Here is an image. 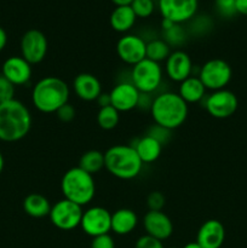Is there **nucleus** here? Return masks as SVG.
<instances>
[{"label":"nucleus","instance_id":"nucleus-19","mask_svg":"<svg viewBox=\"0 0 247 248\" xmlns=\"http://www.w3.org/2000/svg\"><path fill=\"white\" fill-rule=\"evenodd\" d=\"M73 90L77 98L85 102H92L96 101L102 93V84L93 74L80 73L73 81Z\"/></svg>","mask_w":247,"mask_h":248},{"label":"nucleus","instance_id":"nucleus-10","mask_svg":"<svg viewBox=\"0 0 247 248\" xmlns=\"http://www.w3.org/2000/svg\"><path fill=\"white\" fill-rule=\"evenodd\" d=\"M80 227L85 234L92 237L109 234L111 232V213L101 206L87 208L82 213Z\"/></svg>","mask_w":247,"mask_h":248},{"label":"nucleus","instance_id":"nucleus-9","mask_svg":"<svg viewBox=\"0 0 247 248\" xmlns=\"http://www.w3.org/2000/svg\"><path fill=\"white\" fill-rule=\"evenodd\" d=\"M48 43L45 34L38 29H29L21 39V56L31 64L43 62L47 53Z\"/></svg>","mask_w":247,"mask_h":248},{"label":"nucleus","instance_id":"nucleus-3","mask_svg":"<svg viewBox=\"0 0 247 248\" xmlns=\"http://www.w3.org/2000/svg\"><path fill=\"white\" fill-rule=\"evenodd\" d=\"M69 96V86L64 80L57 77H46L34 85L31 103L41 113L52 114L68 103Z\"/></svg>","mask_w":247,"mask_h":248},{"label":"nucleus","instance_id":"nucleus-16","mask_svg":"<svg viewBox=\"0 0 247 248\" xmlns=\"http://www.w3.org/2000/svg\"><path fill=\"white\" fill-rule=\"evenodd\" d=\"M143 227L149 236L164 241L173 232V223L162 211H149L143 218Z\"/></svg>","mask_w":247,"mask_h":248},{"label":"nucleus","instance_id":"nucleus-15","mask_svg":"<svg viewBox=\"0 0 247 248\" xmlns=\"http://www.w3.org/2000/svg\"><path fill=\"white\" fill-rule=\"evenodd\" d=\"M165 72L166 75L176 82H182L193 73V62L185 51H172L171 55L165 61Z\"/></svg>","mask_w":247,"mask_h":248},{"label":"nucleus","instance_id":"nucleus-34","mask_svg":"<svg viewBox=\"0 0 247 248\" xmlns=\"http://www.w3.org/2000/svg\"><path fill=\"white\" fill-rule=\"evenodd\" d=\"M75 108L72 106V104L67 103L64 106L61 107L57 111H56V115L60 119L62 123H70L73 119L75 118Z\"/></svg>","mask_w":247,"mask_h":248},{"label":"nucleus","instance_id":"nucleus-36","mask_svg":"<svg viewBox=\"0 0 247 248\" xmlns=\"http://www.w3.org/2000/svg\"><path fill=\"white\" fill-rule=\"evenodd\" d=\"M235 7L237 14L247 16V0H235Z\"/></svg>","mask_w":247,"mask_h":248},{"label":"nucleus","instance_id":"nucleus-7","mask_svg":"<svg viewBox=\"0 0 247 248\" xmlns=\"http://www.w3.org/2000/svg\"><path fill=\"white\" fill-rule=\"evenodd\" d=\"M232 67L228 62L220 58H212L202 64L199 72V79L206 90L218 91L225 89L232 80Z\"/></svg>","mask_w":247,"mask_h":248},{"label":"nucleus","instance_id":"nucleus-42","mask_svg":"<svg viewBox=\"0 0 247 248\" xmlns=\"http://www.w3.org/2000/svg\"><path fill=\"white\" fill-rule=\"evenodd\" d=\"M170 248H177V247H170Z\"/></svg>","mask_w":247,"mask_h":248},{"label":"nucleus","instance_id":"nucleus-12","mask_svg":"<svg viewBox=\"0 0 247 248\" xmlns=\"http://www.w3.org/2000/svg\"><path fill=\"white\" fill-rule=\"evenodd\" d=\"M162 18L181 24L195 16L199 0H157Z\"/></svg>","mask_w":247,"mask_h":248},{"label":"nucleus","instance_id":"nucleus-17","mask_svg":"<svg viewBox=\"0 0 247 248\" xmlns=\"http://www.w3.org/2000/svg\"><path fill=\"white\" fill-rule=\"evenodd\" d=\"M1 75L15 86L28 84L31 78V64L22 56H11L2 63Z\"/></svg>","mask_w":247,"mask_h":248},{"label":"nucleus","instance_id":"nucleus-41","mask_svg":"<svg viewBox=\"0 0 247 248\" xmlns=\"http://www.w3.org/2000/svg\"><path fill=\"white\" fill-rule=\"evenodd\" d=\"M4 165H5L4 156H2V154H1V153H0V173H1L2 170H4Z\"/></svg>","mask_w":247,"mask_h":248},{"label":"nucleus","instance_id":"nucleus-1","mask_svg":"<svg viewBox=\"0 0 247 248\" xmlns=\"http://www.w3.org/2000/svg\"><path fill=\"white\" fill-rule=\"evenodd\" d=\"M31 127V115L18 99L0 103V140L17 142L26 137Z\"/></svg>","mask_w":247,"mask_h":248},{"label":"nucleus","instance_id":"nucleus-8","mask_svg":"<svg viewBox=\"0 0 247 248\" xmlns=\"http://www.w3.org/2000/svg\"><path fill=\"white\" fill-rule=\"evenodd\" d=\"M82 213L84 211H82L81 206L77 205L67 199H62L51 207L48 218L57 229L69 232V230L77 229V227H80Z\"/></svg>","mask_w":247,"mask_h":248},{"label":"nucleus","instance_id":"nucleus-30","mask_svg":"<svg viewBox=\"0 0 247 248\" xmlns=\"http://www.w3.org/2000/svg\"><path fill=\"white\" fill-rule=\"evenodd\" d=\"M216 9L223 17H232L237 14L235 0H216Z\"/></svg>","mask_w":247,"mask_h":248},{"label":"nucleus","instance_id":"nucleus-38","mask_svg":"<svg viewBox=\"0 0 247 248\" xmlns=\"http://www.w3.org/2000/svg\"><path fill=\"white\" fill-rule=\"evenodd\" d=\"M6 44H7V34L6 31H5V29L0 27V52L4 50Z\"/></svg>","mask_w":247,"mask_h":248},{"label":"nucleus","instance_id":"nucleus-27","mask_svg":"<svg viewBox=\"0 0 247 248\" xmlns=\"http://www.w3.org/2000/svg\"><path fill=\"white\" fill-rule=\"evenodd\" d=\"M119 114L120 113L111 106L99 108L98 114H97V124L99 127L106 131L113 130L118 126L119 120H120Z\"/></svg>","mask_w":247,"mask_h":248},{"label":"nucleus","instance_id":"nucleus-20","mask_svg":"<svg viewBox=\"0 0 247 248\" xmlns=\"http://www.w3.org/2000/svg\"><path fill=\"white\" fill-rule=\"evenodd\" d=\"M143 164H153L160 157L162 152V144L149 135L140 137L135 144H132Z\"/></svg>","mask_w":247,"mask_h":248},{"label":"nucleus","instance_id":"nucleus-21","mask_svg":"<svg viewBox=\"0 0 247 248\" xmlns=\"http://www.w3.org/2000/svg\"><path fill=\"white\" fill-rule=\"evenodd\" d=\"M138 217L130 208H120L111 213V232L118 235H127L136 229Z\"/></svg>","mask_w":247,"mask_h":248},{"label":"nucleus","instance_id":"nucleus-32","mask_svg":"<svg viewBox=\"0 0 247 248\" xmlns=\"http://www.w3.org/2000/svg\"><path fill=\"white\" fill-rule=\"evenodd\" d=\"M165 36H166V43L169 44H181L184 40V31L179 27V24H174L172 28L165 31Z\"/></svg>","mask_w":247,"mask_h":248},{"label":"nucleus","instance_id":"nucleus-23","mask_svg":"<svg viewBox=\"0 0 247 248\" xmlns=\"http://www.w3.org/2000/svg\"><path fill=\"white\" fill-rule=\"evenodd\" d=\"M206 87L199 77H189L184 81L179 82L178 94L185 103H198L205 98Z\"/></svg>","mask_w":247,"mask_h":248},{"label":"nucleus","instance_id":"nucleus-24","mask_svg":"<svg viewBox=\"0 0 247 248\" xmlns=\"http://www.w3.org/2000/svg\"><path fill=\"white\" fill-rule=\"evenodd\" d=\"M51 203L46 196L41 194H29L23 201V210L28 216L33 218H44L50 215Z\"/></svg>","mask_w":247,"mask_h":248},{"label":"nucleus","instance_id":"nucleus-40","mask_svg":"<svg viewBox=\"0 0 247 248\" xmlns=\"http://www.w3.org/2000/svg\"><path fill=\"white\" fill-rule=\"evenodd\" d=\"M183 248H201V246L195 241V242H189V244H186Z\"/></svg>","mask_w":247,"mask_h":248},{"label":"nucleus","instance_id":"nucleus-5","mask_svg":"<svg viewBox=\"0 0 247 248\" xmlns=\"http://www.w3.org/2000/svg\"><path fill=\"white\" fill-rule=\"evenodd\" d=\"M61 191L67 200L79 206H86L96 195L93 176L77 167L68 170L61 181Z\"/></svg>","mask_w":247,"mask_h":248},{"label":"nucleus","instance_id":"nucleus-35","mask_svg":"<svg viewBox=\"0 0 247 248\" xmlns=\"http://www.w3.org/2000/svg\"><path fill=\"white\" fill-rule=\"evenodd\" d=\"M91 248H115V242L109 234L99 235V236L93 237Z\"/></svg>","mask_w":247,"mask_h":248},{"label":"nucleus","instance_id":"nucleus-37","mask_svg":"<svg viewBox=\"0 0 247 248\" xmlns=\"http://www.w3.org/2000/svg\"><path fill=\"white\" fill-rule=\"evenodd\" d=\"M96 101H97V103H98L99 108L111 106V104H110V96H109V93H103V92H102V93L99 94V97L96 99Z\"/></svg>","mask_w":247,"mask_h":248},{"label":"nucleus","instance_id":"nucleus-39","mask_svg":"<svg viewBox=\"0 0 247 248\" xmlns=\"http://www.w3.org/2000/svg\"><path fill=\"white\" fill-rule=\"evenodd\" d=\"M115 4V6H125V5H131L133 0H111Z\"/></svg>","mask_w":247,"mask_h":248},{"label":"nucleus","instance_id":"nucleus-11","mask_svg":"<svg viewBox=\"0 0 247 248\" xmlns=\"http://www.w3.org/2000/svg\"><path fill=\"white\" fill-rule=\"evenodd\" d=\"M237 97L227 89L213 91L205 99V108L216 119L230 118L237 109Z\"/></svg>","mask_w":247,"mask_h":248},{"label":"nucleus","instance_id":"nucleus-4","mask_svg":"<svg viewBox=\"0 0 247 248\" xmlns=\"http://www.w3.org/2000/svg\"><path fill=\"white\" fill-rule=\"evenodd\" d=\"M104 167L111 176L130 181L139 176L143 162L132 145L116 144L104 153Z\"/></svg>","mask_w":247,"mask_h":248},{"label":"nucleus","instance_id":"nucleus-28","mask_svg":"<svg viewBox=\"0 0 247 248\" xmlns=\"http://www.w3.org/2000/svg\"><path fill=\"white\" fill-rule=\"evenodd\" d=\"M130 6L132 7L137 18H147L154 12L155 9L154 0H133Z\"/></svg>","mask_w":247,"mask_h":248},{"label":"nucleus","instance_id":"nucleus-33","mask_svg":"<svg viewBox=\"0 0 247 248\" xmlns=\"http://www.w3.org/2000/svg\"><path fill=\"white\" fill-rule=\"evenodd\" d=\"M135 248H165V247L164 245H162V241H160V240L145 234L144 236H140L139 239L136 241Z\"/></svg>","mask_w":247,"mask_h":248},{"label":"nucleus","instance_id":"nucleus-31","mask_svg":"<svg viewBox=\"0 0 247 248\" xmlns=\"http://www.w3.org/2000/svg\"><path fill=\"white\" fill-rule=\"evenodd\" d=\"M165 196L160 191H152L147 198V205L149 211H162L165 206Z\"/></svg>","mask_w":247,"mask_h":248},{"label":"nucleus","instance_id":"nucleus-25","mask_svg":"<svg viewBox=\"0 0 247 248\" xmlns=\"http://www.w3.org/2000/svg\"><path fill=\"white\" fill-rule=\"evenodd\" d=\"M79 167L90 174H96L104 169V153L99 150H87L79 160Z\"/></svg>","mask_w":247,"mask_h":248},{"label":"nucleus","instance_id":"nucleus-26","mask_svg":"<svg viewBox=\"0 0 247 248\" xmlns=\"http://www.w3.org/2000/svg\"><path fill=\"white\" fill-rule=\"evenodd\" d=\"M171 55L170 45L162 39H154V40L147 43V58L154 62H162L166 61L167 57Z\"/></svg>","mask_w":247,"mask_h":248},{"label":"nucleus","instance_id":"nucleus-13","mask_svg":"<svg viewBox=\"0 0 247 248\" xmlns=\"http://www.w3.org/2000/svg\"><path fill=\"white\" fill-rule=\"evenodd\" d=\"M116 53L124 63L133 67L147 58V43L135 34H125L116 44Z\"/></svg>","mask_w":247,"mask_h":248},{"label":"nucleus","instance_id":"nucleus-18","mask_svg":"<svg viewBox=\"0 0 247 248\" xmlns=\"http://www.w3.org/2000/svg\"><path fill=\"white\" fill-rule=\"evenodd\" d=\"M224 225L217 219L206 220L196 235V242L201 248H220L224 244Z\"/></svg>","mask_w":247,"mask_h":248},{"label":"nucleus","instance_id":"nucleus-14","mask_svg":"<svg viewBox=\"0 0 247 248\" xmlns=\"http://www.w3.org/2000/svg\"><path fill=\"white\" fill-rule=\"evenodd\" d=\"M110 104L111 107L120 111H130L133 110L138 107V102H139L140 92L136 89L135 85L132 82H119L118 85L113 87L110 92Z\"/></svg>","mask_w":247,"mask_h":248},{"label":"nucleus","instance_id":"nucleus-6","mask_svg":"<svg viewBox=\"0 0 247 248\" xmlns=\"http://www.w3.org/2000/svg\"><path fill=\"white\" fill-rule=\"evenodd\" d=\"M131 82L140 93L150 94L156 91L162 82V68L160 63L144 58L131 70Z\"/></svg>","mask_w":247,"mask_h":248},{"label":"nucleus","instance_id":"nucleus-22","mask_svg":"<svg viewBox=\"0 0 247 248\" xmlns=\"http://www.w3.org/2000/svg\"><path fill=\"white\" fill-rule=\"evenodd\" d=\"M136 19L137 17L132 7L130 5H125V6H115L109 17V23L114 31L119 33H126L135 26Z\"/></svg>","mask_w":247,"mask_h":248},{"label":"nucleus","instance_id":"nucleus-29","mask_svg":"<svg viewBox=\"0 0 247 248\" xmlns=\"http://www.w3.org/2000/svg\"><path fill=\"white\" fill-rule=\"evenodd\" d=\"M15 85L5 77L0 75V103L11 101L15 98Z\"/></svg>","mask_w":247,"mask_h":248},{"label":"nucleus","instance_id":"nucleus-2","mask_svg":"<svg viewBox=\"0 0 247 248\" xmlns=\"http://www.w3.org/2000/svg\"><path fill=\"white\" fill-rule=\"evenodd\" d=\"M188 103L176 92H162L153 98L150 106L155 125L166 130H176L185 123L188 118Z\"/></svg>","mask_w":247,"mask_h":248}]
</instances>
